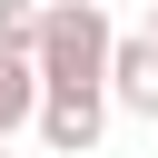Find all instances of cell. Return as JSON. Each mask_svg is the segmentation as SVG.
<instances>
[{
    "instance_id": "obj_1",
    "label": "cell",
    "mask_w": 158,
    "mask_h": 158,
    "mask_svg": "<svg viewBox=\"0 0 158 158\" xmlns=\"http://www.w3.org/2000/svg\"><path fill=\"white\" fill-rule=\"evenodd\" d=\"M109 0H49L40 30H30V69L40 89H99L109 79Z\"/></svg>"
},
{
    "instance_id": "obj_2",
    "label": "cell",
    "mask_w": 158,
    "mask_h": 158,
    "mask_svg": "<svg viewBox=\"0 0 158 158\" xmlns=\"http://www.w3.org/2000/svg\"><path fill=\"white\" fill-rule=\"evenodd\" d=\"M30 128H40L49 158H89V148L109 138V89H40Z\"/></svg>"
},
{
    "instance_id": "obj_3",
    "label": "cell",
    "mask_w": 158,
    "mask_h": 158,
    "mask_svg": "<svg viewBox=\"0 0 158 158\" xmlns=\"http://www.w3.org/2000/svg\"><path fill=\"white\" fill-rule=\"evenodd\" d=\"M109 109H128V118H158V40L138 30V40H109Z\"/></svg>"
},
{
    "instance_id": "obj_4",
    "label": "cell",
    "mask_w": 158,
    "mask_h": 158,
    "mask_svg": "<svg viewBox=\"0 0 158 158\" xmlns=\"http://www.w3.org/2000/svg\"><path fill=\"white\" fill-rule=\"evenodd\" d=\"M30 109H40V69H30V49H0V138H20Z\"/></svg>"
},
{
    "instance_id": "obj_5",
    "label": "cell",
    "mask_w": 158,
    "mask_h": 158,
    "mask_svg": "<svg viewBox=\"0 0 158 158\" xmlns=\"http://www.w3.org/2000/svg\"><path fill=\"white\" fill-rule=\"evenodd\" d=\"M30 30H40V0H0V49H30Z\"/></svg>"
},
{
    "instance_id": "obj_6",
    "label": "cell",
    "mask_w": 158,
    "mask_h": 158,
    "mask_svg": "<svg viewBox=\"0 0 158 158\" xmlns=\"http://www.w3.org/2000/svg\"><path fill=\"white\" fill-rule=\"evenodd\" d=\"M0 158H10V138H0Z\"/></svg>"
},
{
    "instance_id": "obj_7",
    "label": "cell",
    "mask_w": 158,
    "mask_h": 158,
    "mask_svg": "<svg viewBox=\"0 0 158 158\" xmlns=\"http://www.w3.org/2000/svg\"><path fill=\"white\" fill-rule=\"evenodd\" d=\"M148 40H158V20H148Z\"/></svg>"
}]
</instances>
